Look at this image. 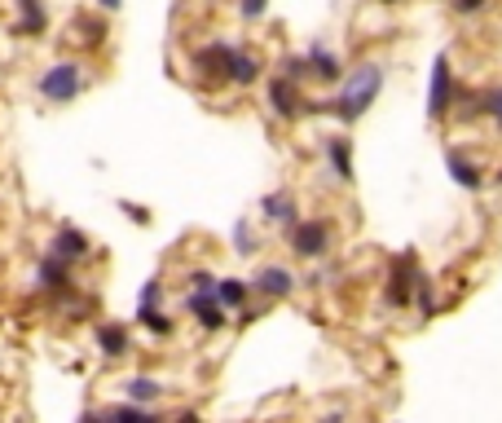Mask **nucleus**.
<instances>
[{"label": "nucleus", "instance_id": "nucleus-1", "mask_svg": "<svg viewBox=\"0 0 502 423\" xmlns=\"http://www.w3.org/2000/svg\"><path fill=\"white\" fill-rule=\"evenodd\" d=\"M379 89H383V71H379L375 62H366V67H357V71L349 75V84L340 89V98L309 101V111H330V115H340L344 124H352V120H361V111L379 98Z\"/></svg>", "mask_w": 502, "mask_h": 423}, {"label": "nucleus", "instance_id": "nucleus-2", "mask_svg": "<svg viewBox=\"0 0 502 423\" xmlns=\"http://www.w3.org/2000/svg\"><path fill=\"white\" fill-rule=\"evenodd\" d=\"M79 89H84V71H79V62H53L49 71L40 75V98L53 101V106L76 101Z\"/></svg>", "mask_w": 502, "mask_h": 423}, {"label": "nucleus", "instance_id": "nucleus-3", "mask_svg": "<svg viewBox=\"0 0 502 423\" xmlns=\"http://www.w3.org/2000/svg\"><path fill=\"white\" fill-rule=\"evenodd\" d=\"M185 309H190V313H194V323L203 326V331H221V326H225V304H221V300H216V291H190V296H185Z\"/></svg>", "mask_w": 502, "mask_h": 423}, {"label": "nucleus", "instance_id": "nucleus-4", "mask_svg": "<svg viewBox=\"0 0 502 423\" xmlns=\"http://www.w3.org/2000/svg\"><path fill=\"white\" fill-rule=\"evenodd\" d=\"M327 225L322 221H296L291 225V251L296 256H322L327 251Z\"/></svg>", "mask_w": 502, "mask_h": 423}, {"label": "nucleus", "instance_id": "nucleus-5", "mask_svg": "<svg viewBox=\"0 0 502 423\" xmlns=\"http://www.w3.org/2000/svg\"><path fill=\"white\" fill-rule=\"evenodd\" d=\"M450 111V58L441 53L436 67H432V84H427V115H445Z\"/></svg>", "mask_w": 502, "mask_h": 423}, {"label": "nucleus", "instance_id": "nucleus-6", "mask_svg": "<svg viewBox=\"0 0 502 423\" xmlns=\"http://www.w3.org/2000/svg\"><path fill=\"white\" fill-rule=\"evenodd\" d=\"M269 101H274V111L282 120H296L309 101H300V89H296V79L291 75H277L274 84H269Z\"/></svg>", "mask_w": 502, "mask_h": 423}, {"label": "nucleus", "instance_id": "nucleus-7", "mask_svg": "<svg viewBox=\"0 0 502 423\" xmlns=\"http://www.w3.org/2000/svg\"><path fill=\"white\" fill-rule=\"evenodd\" d=\"M251 287H256L260 296L282 300V296H291V291H296V274H291V270H282V265H265V270L256 274Z\"/></svg>", "mask_w": 502, "mask_h": 423}, {"label": "nucleus", "instance_id": "nucleus-8", "mask_svg": "<svg viewBox=\"0 0 502 423\" xmlns=\"http://www.w3.org/2000/svg\"><path fill=\"white\" fill-rule=\"evenodd\" d=\"M229 53H234V45H207V49L194 53V71L203 75V79H225L229 71Z\"/></svg>", "mask_w": 502, "mask_h": 423}, {"label": "nucleus", "instance_id": "nucleus-9", "mask_svg": "<svg viewBox=\"0 0 502 423\" xmlns=\"http://www.w3.org/2000/svg\"><path fill=\"white\" fill-rule=\"evenodd\" d=\"M36 282H40L45 291H71V260H62V256H45L40 270H36Z\"/></svg>", "mask_w": 502, "mask_h": 423}, {"label": "nucleus", "instance_id": "nucleus-10", "mask_svg": "<svg viewBox=\"0 0 502 423\" xmlns=\"http://www.w3.org/2000/svg\"><path fill=\"white\" fill-rule=\"evenodd\" d=\"M89 248H93V243L79 234L76 225H62V229L53 234V256H62V260H84Z\"/></svg>", "mask_w": 502, "mask_h": 423}, {"label": "nucleus", "instance_id": "nucleus-11", "mask_svg": "<svg viewBox=\"0 0 502 423\" xmlns=\"http://www.w3.org/2000/svg\"><path fill=\"white\" fill-rule=\"evenodd\" d=\"M260 212H265V221H277V225H296V199L287 195V190H277V195H265L260 199Z\"/></svg>", "mask_w": 502, "mask_h": 423}, {"label": "nucleus", "instance_id": "nucleus-12", "mask_svg": "<svg viewBox=\"0 0 502 423\" xmlns=\"http://www.w3.org/2000/svg\"><path fill=\"white\" fill-rule=\"evenodd\" d=\"M225 79H229V84H243V89H247V84H256V79H260V62H256L251 53L234 49V53H229V71H225Z\"/></svg>", "mask_w": 502, "mask_h": 423}, {"label": "nucleus", "instance_id": "nucleus-13", "mask_svg": "<svg viewBox=\"0 0 502 423\" xmlns=\"http://www.w3.org/2000/svg\"><path fill=\"white\" fill-rule=\"evenodd\" d=\"M98 349L106 357H128V331L120 323H101L98 326Z\"/></svg>", "mask_w": 502, "mask_h": 423}, {"label": "nucleus", "instance_id": "nucleus-14", "mask_svg": "<svg viewBox=\"0 0 502 423\" xmlns=\"http://www.w3.org/2000/svg\"><path fill=\"white\" fill-rule=\"evenodd\" d=\"M124 393H128V401L154 406V401L163 397V384H159V379H151V375H132V379L124 384Z\"/></svg>", "mask_w": 502, "mask_h": 423}, {"label": "nucleus", "instance_id": "nucleus-15", "mask_svg": "<svg viewBox=\"0 0 502 423\" xmlns=\"http://www.w3.org/2000/svg\"><path fill=\"white\" fill-rule=\"evenodd\" d=\"M18 9H23V18H18V26H14L18 36H26V31L40 36V31L49 26V18H45V0H18Z\"/></svg>", "mask_w": 502, "mask_h": 423}, {"label": "nucleus", "instance_id": "nucleus-16", "mask_svg": "<svg viewBox=\"0 0 502 423\" xmlns=\"http://www.w3.org/2000/svg\"><path fill=\"white\" fill-rule=\"evenodd\" d=\"M247 296H251V282H243V278H216V300L225 309H243Z\"/></svg>", "mask_w": 502, "mask_h": 423}, {"label": "nucleus", "instance_id": "nucleus-17", "mask_svg": "<svg viewBox=\"0 0 502 423\" xmlns=\"http://www.w3.org/2000/svg\"><path fill=\"white\" fill-rule=\"evenodd\" d=\"M445 168H450V176L458 181V185H463V190H476V185H480L476 164H467V159H463L458 150H450V154H445Z\"/></svg>", "mask_w": 502, "mask_h": 423}, {"label": "nucleus", "instance_id": "nucleus-18", "mask_svg": "<svg viewBox=\"0 0 502 423\" xmlns=\"http://www.w3.org/2000/svg\"><path fill=\"white\" fill-rule=\"evenodd\" d=\"M327 159L335 164V176H340V181H352V150L344 137H330L327 142Z\"/></svg>", "mask_w": 502, "mask_h": 423}, {"label": "nucleus", "instance_id": "nucleus-19", "mask_svg": "<svg viewBox=\"0 0 502 423\" xmlns=\"http://www.w3.org/2000/svg\"><path fill=\"white\" fill-rule=\"evenodd\" d=\"M309 67H313V75H318V79H340V58H335V53H327L322 49V45H313V49H309Z\"/></svg>", "mask_w": 502, "mask_h": 423}, {"label": "nucleus", "instance_id": "nucleus-20", "mask_svg": "<svg viewBox=\"0 0 502 423\" xmlns=\"http://www.w3.org/2000/svg\"><path fill=\"white\" fill-rule=\"evenodd\" d=\"M137 323L146 326V331H154V335H173V318L159 313L154 304H137Z\"/></svg>", "mask_w": 502, "mask_h": 423}, {"label": "nucleus", "instance_id": "nucleus-21", "mask_svg": "<svg viewBox=\"0 0 502 423\" xmlns=\"http://www.w3.org/2000/svg\"><path fill=\"white\" fill-rule=\"evenodd\" d=\"M405 265H410V260H405ZM405 265H397L392 287H388V300H392V304H405V300H410V274H405Z\"/></svg>", "mask_w": 502, "mask_h": 423}, {"label": "nucleus", "instance_id": "nucleus-22", "mask_svg": "<svg viewBox=\"0 0 502 423\" xmlns=\"http://www.w3.org/2000/svg\"><path fill=\"white\" fill-rule=\"evenodd\" d=\"M234 251H243V256H251V251H256V234H251L247 221L234 225Z\"/></svg>", "mask_w": 502, "mask_h": 423}, {"label": "nucleus", "instance_id": "nucleus-23", "mask_svg": "<svg viewBox=\"0 0 502 423\" xmlns=\"http://www.w3.org/2000/svg\"><path fill=\"white\" fill-rule=\"evenodd\" d=\"M282 75H291L296 84H300L304 75H313V67H309V53H304V58H287V71H282Z\"/></svg>", "mask_w": 502, "mask_h": 423}, {"label": "nucleus", "instance_id": "nucleus-24", "mask_svg": "<svg viewBox=\"0 0 502 423\" xmlns=\"http://www.w3.org/2000/svg\"><path fill=\"white\" fill-rule=\"evenodd\" d=\"M120 207H124V217H128V221L151 225V212H146V207H137V203H128V199H120Z\"/></svg>", "mask_w": 502, "mask_h": 423}, {"label": "nucleus", "instance_id": "nucleus-25", "mask_svg": "<svg viewBox=\"0 0 502 423\" xmlns=\"http://www.w3.org/2000/svg\"><path fill=\"white\" fill-rule=\"evenodd\" d=\"M265 9H269V0H238V14L243 18H260Z\"/></svg>", "mask_w": 502, "mask_h": 423}, {"label": "nucleus", "instance_id": "nucleus-26", "mask_svg": "<svg viewBox=\"0 0 502 423\" xmlns=\"http://www.w3.org/2000/svg\"><path fill=\"white\" fill-rule=\"evenodd\" d=\"M190 287H194V291H216V278L203 274V270H194V274H190Z\"/></svg>", "mask_w": 502, "mask_h": 423}, {"label": "nucleus", "instance_id": "nucleus-27", "mask_svg": "<svg viewBox=\"0 0 502 423\" xmlns=\"http://www.w3.org/2000/svg\"><path fill=\"white\" fill-rule=\"evenodd\" d=\"M154 300H159V278H151V282H146V291H141V300H137V304H154Z\"/></svg>", "mask_w": 502, "mask_h": 423}, {"label": "nucleus", "instance_id": "nucleus-28", "mask_svg": "<svg viewBox=\"0 0 502 423\" xmlns=\"http://www.w3.org/2000/svg\"><path fill=\"white\" fill-rule=\"evenodd\" d=\"M454 9L458 14H476V9H485V0H454Z\"/></svg>", "mask_w": 502, "mask_h": 423}, {"label": "nucleus", "instance_id": "nucleus-29", "mask_svg": "<svg viewBox=\"0 0 502 423\" xmlns=\"http://www.w3.org/2000/svg\"><path fill=\"white\" fill-rule=\"evenodd\" d=\"M485 111H494V115L502 120V93H489V106H485Z\"/></svg>", "mask_w": 502, "mask_h": 423}, {"label": "nucleus", "instance_id": "nucleus-30", "mask_svg": "<svg viewBox=\"0 0 502 423\" xmlns=\"http://www.w3.org/2000/svg\"><path fill=\"white\" fill-rule=\"evenodd\" d=\"M101 9H106V14H115V9H120V5H124V0H98Z\"/></svg>", "mask_w": 502, "mask_h": 423}, {"label": "nucleus", "instance_id": "nucleus-31", "mask_svg": "<svg viewBox=\"0 0 502 423\" xmlns=\"http://www.w3.org/2000/svg\"><path fill=\"white\" fill-rule=\"evenodd\" d=\"M383 5H392V0H383Z\"/></svg>", "mask_w": 502, "mask_h": 423}, {"label": "nucleus", "instance_id": "nucleus-32", "mask_svg": "<svg viewBox=\"0 0 502 423\" xmlns=\"http://www.w3.org/2000/svg\"><path fill=\"white\" fill-rule=\"evenodd\" d=\"M498 181H502V173H498Z\"/></svg>", "mask_w": 502, "mask_h": 423}]
</instances>
